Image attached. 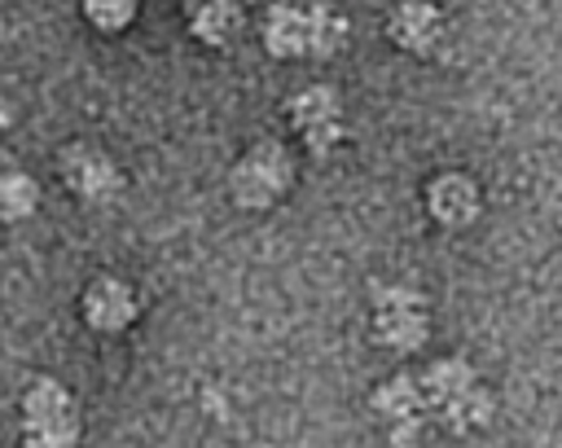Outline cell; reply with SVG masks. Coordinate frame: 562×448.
I'll return each instance as SVG.
<instances>
[{
  "instance_id": "1",
  "label": "cell",
  "mask_w": 562,
  "mask_h": 448,
  "mask_svg": "<svg viewBox=\"0 0 562 448\" xmlns=\"http://www.w3.org/2000/svg\"><path fill=\"white\" fill-rule=\"evenodd\" d=\"M22 439L26 448H75L79 408L57 378H35L22 395Z\"/></svg>"
},
{
  "instance_id": "2",
  "label": "cell",
  "mask_w": 562,
  "mask_h": 448,
  "mask_svg": "<svg viewBox=\"0 0 562 448\" xmlns=\"http://www.w3.org/2000/svg\"><path fill=\"white\" fill-rule=\"evenodd\" d=\"M294 180V163L290 154L277 145V141H259L228 176V189H233V202L237 206H250V211H263L272 206Z\"/></svg>"
},
{
  "instance_id": "3",
  "label": "cell",
  "mask_w": 562,
  "mask_h": 448,
  "mask_svg": "<svg viewBox=\"0 0 562 448\" xmlns=\"http://www.w3.org/2000/svg\"><path fill=\"white\" fill-rule=\"evenodd\" d=\"M373 338L391 351H417L426 343V303L413 285H382L373 281Z\"/></svg>"
},
{
  "instance_id": "4",
  "label": "cell",
  "mask_w": 562,
  "mask_h": 448,
  "mask_svg": "<svg viewBox=\"0 0 562 448\" xmlns=\"http://www.w3.org/2000/svg\"><path fill=\"white\" fill-rule=\"evenodd\" d=\"M57 167H61V180L83 202H92V206H105V202H114L123 193V171L97 145H66L61 158H57Z\"/></svg>"
},
{
  "instance_id": "5",
  "label": "cell",
  "mask_w": 562,
  "mask_h": 448,
  "mask_svg": "<svg viewBox=\"0 0 562 448\" xmlns=\"http://www.w3.org/2000/svg\"><path fill=\"white\" fill-rule=\"evenodd\" d=\"M290 123L299 127V136L316 149V154H325V149H334L338 141H342V101H338V92L334 88H303L294 101H290Z\"/></svg>"
},
{
  "instance_id": "6",
  "label": "cell",
  "mask_w": 562,
  "mask_h": 448,
  "mask_svg": "<svg viewBox=\"0 0 562 448\" xmlns=\"http://www.w3.org/2000/svg\"><path fill=\"white\" fill-rule=\"evenodd\" d=\"M83 321L101 334H119L136 321V294L127 281L119 277H97L88 290H83Z\"/></svg>"
},
{
  "instance_id": "7",
  "label": "cell",
  "mask_w": 562,
  "mask_h": 448,
  "mask_svg": "<svg viewBox=\"0 0 562 448\" xmlns=\"http://www.w3.org/2000/svg\"><path fill=\"white\" fill-rule=\"evenodd\" d=\"M386 35L408 53H435L443 40V18L430 0H400L386 18Z\"/></svg>"
},
{
  "instance_id": "8",
  "label": "cell",
  "mask_w": 562,
  "mask_h": 448,
  "mask_svg": "<svg viewBox=\"0 0 562 448\" xmlns=\"http://www.w3.org/2000/svg\"><path fill=\"white\" fill-rule=\"evenodd\" d=\"M259 35H263V48L272 57H307L312 53V9L268 4Z\"/></svg>"
},
{
  "instance_id": "9",
  "label": "cell",
  "mask_w": 562,
  "mask_h": 448,
  "mask_svg": "<svg viewBox=\"0 0 562 448\" xmlns=\"http://www.w3.org/2000/svg\"><path fill=\"white\" fill-rule=\"evenodd\" d=\"M426 211L448 224V228H461L479 215V184L461 171H448V176H435L430 189H426Z\"/></svg>"
},
{
  "instance_id": "10",
  "label": "cell",
  "mask_w": 562,
  "mask_h": 448,
  "mask_svg": "<svg viewBox=\"0 0 562 448\" xmlns=\"http://www.w3.org/2000/svg\"><path fill=\"white\" fill-rule=\"evenodd\" d=\"M189 31H193L198 44H211V48L233 44L237 31H241L237 0H193L189 4Z\"/></svg>"
},
{
  "instance_id": "11",
  "label": "cell",
  "mask_w": 562,
  "mask_h": 448,
  "mask_svg": "<svg viewBox=\"0 0 562 448\" xmlns=\"http://www.w3.org/2000/svg\"><path fill=\"white\" fill-rule=\"evenodd\" d=\"M373 408L386 417V422H408V417H422L426 413V395H422V382L413 373H395L391 382H382L373 391Z\"/></svg>"
},
{
  "instance_id": "12",
  "label": "cell",
  "mask_w": 562,
  "mask_h": 448,
  "mask_svg": "<svg viewBox=\"0 0 562 448\" xmlns=\"http://www.w3.org/2000/svg\"><path fill=\"white\" fill-rule=\"evenodd\" d=\"M435 417H439L448 430H479V426L492 422V395L474 382V387L457 391L452 400H443V404L435 408Z\"/></svg>"
},
{
  "instance_id": "13",
  "label": "cell",
  "mask_w": 562,
  "mask_h": 448,
  "mask_svg": "<svg viewBox=\"0 0 562 448\" xmlns=\"http://www.w3.org/2000/svg\"><path fill=\"white\" fill-rule=\"evenodd\" d=\"M417 382H422V395H426V408L435 413V408H439L443 400H452L457 391H465V387H474V369H470L465 360H457V356H452V360H435V365H430V369H426V373H422Z\"/></svg>"
},
{
  "instance_id": "14",
  "label": "cell",
  "mask_w": 562,
  "mask_h": 448,
  "mask_svg": "<svg viewBox=\"0 0 562 448\" xmlns=\"http://www.w3.org/2000/svg\"><path fill=\"white\" fill-rule=\"evenodd\" d=\"M40 206V189L26 171H0V224H18L26 215H35Z\"/></svg>"
},
{
  "instance_id": "15",
  "label": "cell",
  "mask_w": 562,
  "mask_h": 448,
  "mask_svg": "<svg viewBox=\"0 0 562 448\" xmlns=\"http://www.w3.org/2000/svg\"><path fill=\"white\" fill-rule=\"evenodd\" d=\"M342 44H347V22L334 9L316 4L312 9V53L307 57H334Z\"/></svg>"
},
{
  "instance_id": "16",
  "label": "cell",
  "mask_w": 562,
  "mask_h": 448,
  "mask_svg": "<svg viewBox=\"0 0 562 448\" xmlns=\"http://www.w3.org/2000/svg\"><path fill=\"white\" fill-rule=\"evenodd\" d=\"M136 9H140V0H83V13H88V22L97 31H123V26H132Z\"/></svg>"
},
{
  "instance_id": "17",
  "label": "cell",
  "mask_w": 562,
  "mask_h": 448,
  "mask_svg": "<svg viewBox=\"0 0 562 448\" xmlns=\"http://www.w3.org/2000/svg\"><path fill=\"white\" fill-rule=\"evenodd\" d=\"M417 435H422V417L391 422V444H395V448H417Z\"/></svg>"
},
{
  "instance_id": "18",
  "label": "cell",
  "mask_w": 562,
  "mask_h": 448,
  "mask_svg": "<svg viewBox=\"0 0 562 448\" xmlns=\"http://www.w3.org/2000/svg\"><path fill=\"white\" fill-rule=\"evenodd\" d=\"M9 123H13V105L0 97V127H9Z\"/></svg>"
}]
</instances>
